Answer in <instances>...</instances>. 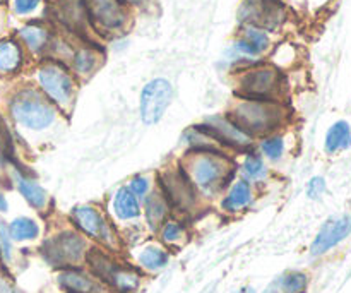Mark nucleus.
Returning a JSON list of instances; mask_svg holds the SVG:
<instances>
[{"instance_id": "f257e3e1", "label": "nucleus", "mask_w": 351, "mask_h": 293, "mask_svg": "<svg viewBox=\"0 0 351 293\" xmlns=\"http://www.w3.org/2000/svg\"><path fill=\"white\" fill-rule=\"evenodd\" d=\"M180 168L199 194H218L230 187L235 177V165L223 151H192L185 153Z\"/></svg>"}, {"instance_id": "f03ea898", "label": "nucleus", "mask_w": 351, "mask_h": 293, "mask_svg": "<svg viewBox=\"0 0 351 293\" xmlns=\"http://www.w3.org/2000/svg\"><path fill=\"white\" fill-rule=\"evenodd\" d=\"M230 119L250 137L276 134L285 126V108L269 99H242L230 110Z\"/></svg>"}, {"instance_id": "7ed1b4c3", "label": "nucleus", "mask_w": 351, "mask_h": 293, "mask_svg": "<svg viewBox=\"0 0 351 293\" xmlns=\"http://www.w3.org/2000/svg\"><path fill=\"white\" fill-rule=\"evenodd\" d=\"M89 271L112 290V293H134L143 283V274L137 268L122 263L113 256V253L93 247L86 256Z\"/></svg>"}, {"instance_id": "20e7f679", "label": "nucleus", "mask_w": 351, "mask_h": 293, "mask_svg": "<svg viewBox=\"0 0 351 293\" xmlns=\"http://www.w3.org/2000/svg\"><path fill=\"white\" fill-rule=\"evenodd\" d=\"M53 103L36 88H23L10 98L9 113L17 126L41 132L57 120Z\"/></svg>"}, {"instance_id": "39448f33", "label": "nucleus", "mask_w": 351, "mask_h": 293, "mask_svg": "<svg viewBox=\"0 0 351 293\" xmlns=\"http://www.w3.org/2000/svg\"><path fill=\"white\" fill-rule=\"evenodd\" d=\"M89 249H91L89 240L75 228H69L48 237L41 244L40 254L48 266L60 271L67 268L84 266Z\"/></svg>"}, {"instance_id": "423d86ee", "label": "nucleus", "mask_w": 351, "mask_h": 293, "mask_svg": "<svg viewBox=\"0 0 351 293\" xmlns=\"http://www.w3.org/2000/svg\"><path fill=\"white\" fill-rule=\"evenodd\" d=\"M71 223L79 233H82L88 240L98 244V247H101V249L113 254L122 250L120 233L96 206H75L71 211Z\"/></svg>"}, {"instance_id": "0eeeda50", "label": "nucleus", "mask_w": 351, "mask_h": 293, "mask_svg": "<svg viewBox=\"0 0 351 293\" xmlns=\"http://www.w3.org/2000/svg\"><path fill=\"white\" fill-rule=\"evenodd\" d=\"M40 91L62 112H69L74 105L75 79L67 65L60 60H45L36 71Z\"/></svg>"}, {"instance_id": "6e6552de", "label": "nucleus", "mask_w": 351, "mask_h": 293, "mask_svg": "<svg viewBox=\"0 0 351 293\" xmlns=\"http://www.w3.org/2000/svg\"><path fill=\"white\" fill-rule=\"evenodd\" d=\"M158 187L163 192L168 206L171 211L178 215H194L199 209L201 199H199L197 189L192 185L187 175L180 168V165L167 167L158 175Z\"/></svg>"}, {"instance_id": "1a4fd4ad", "label": "nucleus", "mask_w": 351, "mask_h": 293, "mask_svg": "<svg viewBox=\"0 0 351 293\" xmlns=\"http://www.w3.org/2000/svg\"><path fill=\"white\" fill-rule=\"evenodd\" d=\"M237 88L243 99L278 102V96L283 89V78H281V72L273 65H259V67H250L243 71L239 75Z\"/></svg>"}, {"instance_id": "9d476101", "label": "nucleus", "mask_w": 351, "mask_h": 293, "mask_svg": "<svg viewBox=\"0 0 351 293\" xmlns=\"http://www.w3.org/2000/svg\"><path fill=\"white\" fill-rule=\"evenodd\" d=\"M89 24L103 34H119L130 24V10L122 0H84Z\"/></svg>"}, {"instance_id": "9b49d317", "label": "nucleus", "mask_w": 351, "mask_h": 293, "mask_svg": "<svg viewBox=\"0 0 351 293\" xmlns=\"http://www.w3.org/2000/svg\"><path fill=\"white\" fill-rule=\"evenodd\" d=\"M202 132L216 141L223 150L250 151L254 150V139L247 132H243L230 117H209L202 124H197Z\"/></svg>"}, {"instance_id": "f8f14e48", "label": "nucleus", "mask_w": 351, "mask_h": 293, "mask_svg": "<svg viewBox=\"0 0 351 293\" xmlns=\"http://www.w3.org/2000/svg\"><path fill=\"white\" fill-rule=\"evenodd\" d=\"M173 99V88L163 78L153 79L141 91L139 110L141 119L146 126H154L163 119L165 112Z\"/></svg>"}, {"instance_id": "ddd939ff", "label": "nucleus", "mask_w": 351, "mask_h": 293, "mask_svg": "<svg viewBox=\"0 0 351 293\" xmlns=\"http://www.w3.org/2000/svg\"><path fill=\"white\" fill-rule=\"evenodd\" d=\"M239 19L243 26H259L274 30L285 19V9L278 0H243L239 10Z\"/></svg>"}, {"instance_id": "4468645a", "label": "nucleus", "mask_w": 351, "mask_h": 293, "mask_svg": "<svg viewBox=\"0 0 351 293\" xmlns=\"http://www.w3.org/2000/svg\"><path fill=\"white\" fill-rule=\"evenodd\" d=\"M351 233V215H343L338 218H329L321 230L317 232L315 239L311 244V256L321 257L335 249L336 246L348 239Z\"/></svg>"}, {"instance_id": "2eb2a0df", "label": "nucleus", "mask_w": 351, "mask_h": 293, "mask_svg": "<svg viewBox=\"0 0 351 293\" xmlns=\"http://www.w3.org/2000/svg\"><path fill=\"white\" fill-rule=\"evenodd\" d=\"M57 283L65 293H112L91 271L82 266L58 271Z\"/></svg>"}, {"instance_id": "dca6fc26", "label": "nucleus", "mask_w": 351, "mask_h": 293, "mask_svg": "<svg viewBox=\"0 0 351 293\" xmlns=\"http://www.w3.org/2000/svg\"><path fill=\"white\" fill-rule=\"evenodd\" d=\"M53 12L69 31L82 34L91 27L84 0H53Z\"/></svg>"}, {"instance_id": "f3484780", "label": "nucleus", "mask_w": 351, "mask_h": 293, "mask_svg": "<svg viewBox=\"0 0 351 293\" xmlns=\"http://www.w3.org/2000/svg\"><path fill=\"white\" fill-rule=\"evenodd\" d=\"M10 180L14 182V187L26 199V202L31 208H34L36 211H45L47 209L48 196L45 189L33 177H29L26 172L21 170L17 165L10 167Z\"/></svg>"}, {"instance_id": "a211bd4d", "label": "nucleus", "mask_w": 351, "mask_h": 293, "mask_svg": "<svg viewBox=\"0 0 351 293\" xmlns=\"http://www.w3.org/2000/svg\"><path fill=\"white\" fill-rule=\"evenodd\" d=\"M271 47L269 34L259 26H243L235 41V50L243 57H261Z\"/></svg>"}, {"instance_id": "6ab92c4d", "label": "nucleus", "mask_w": 351, "mask_h": 293, "mask_svg": "<svg viewBox=\"0 0 351 293\" xmlns=\"http://www.w3.org/2000/svg\"><path fill=\"white\" fill-rule=\"evenodd\" d=\"M144 218H146L147 228L158 232L160 226L170 218V206H168L167 199H165L163 192L160 191V187H156L154 191H151L149 194L144 198Z\"/></svg>"}, {"instance_id": "aec40b11", "label": "nucleus", "mask_w": 351, "mask_h": 293, "mask_svg": "<svg viewBox=\"0 0 351 293\" xmlns=\"http://www.w3.org/2000/svg\"><path fill=\"white\" fill-rule=\"evenodd\" d=\"M254 202V189L252 184L245 178H240V180L233 182L228 189H226V194L221 201V208L226 213H242L247 208H250V204Z\"/></svg>"}, {"instance_id": "412c9836", "label": "nucleus", "mask_w": 351, "mask_h": 293, "mask_svg": "<svg viewBox=\"0 0 351 293\" xmlns=\"http://www.w3.org/2000/svg\"><path fill=\"white\" fill-rule=\"evenodd\" d=\"M19 40L23 41L24 47L34 55H41L47 48L51 47V31L41 23H29L19 30Z\"/></svg>"}, {"instance_id": "4be33fe9", "label": "nucleus", "mask_w": 351, "mask_h": 293, "mask_svg": "<svg viewBox=\"0 0 351 293\" xmlns=\"http://www.w3.org/2000/svg\"><path fill=\"white\" fill-rule=\"evenodd\" d=\"M137 266L144 271V273H158V271L165 270L170 263V253L165 246H158V244H147V246L141 247L139 253L136 256Z\"/></svg>"}, {"instance_id": "5701e85b", "label": "nucleus", "mask_w": 351, "mask_h": 293, "mask_svg": "<svg viewBox=\"0 0 351 293\" xmlns=\"http://www.w3.org/2000/svg\"><path fill=\"white\" fill-rule=\"evenodd\" d=\"M112 208L120 222H134V220L139 218L141 213H143L141 201L129 191V189H127V185L125 187H120L119 191L115 192L112 201Z\"/></svg>"}, {"instance_id": "b1692460", "label": "nucleus", "mask_w": 351, "mask_h": 293, "mask_svg": "<svg viewBox=\"0 0 351 293\" xmlns=\"http://www.w3.org/2000/svg\"><path fill=\"white\" fill-rule=\"evenodd\" d=\"M24 54L19 41L7 38L0 41V72L2 74H14L23 67Z\"/></svg>"}, {"instance_id": "393cba45", "label": "nucleus", "mask_w": 351, "mask_h": 293, "mask_svg": "<svg viewBox=\"0 0 351 293\" xmlns=\"http://www.w3.org/2000/svg\"><path fill=\"white\" fill-rule=\"evenodd\" d=\"M72 69L77 75H89L101 64V54L93 47H79L71 57Z\"/></svg>"}, {"instance_id": "a878e982", "label": "nucleus", "mask_w": 351, "mask_h": 293, "mask_svg": "<svg viewBox=\"0 0 351 293\" xmlns=\"http://www.w3.org/2000/svg\"><path fill=\"white\" fill-rule=\"evenodd\" d=\"M7 228H9L12 242H33L41 235L38 222L29 216H17L12 222L7 223Z\"/></svg>"}, {"instance_id": "bb28decb", "label": "nucleus", "mask_w": 351, "mask_h": 293, "mask_svg": "<svg viewBox=\"0 0 351 293\" xmlns=\"http://www.w3.org/2000/svg\"><path fill=\"white\" fill-rule=\"evenodd\" d=\"M326 151L328 153H338V151L348 150L351 146V127L345 120L332 124L326 134Z\"/></svg>"}, {"instance_id": "cd10ccee", "label": "nucleus", "mask_w": 351, "mask_h": 293, "mask_svg": "<svg viewBox=\"0 0 351 293\" xmlns=\"http://www.w3.org/2000/svg\"><path fill=\"white\" fill-rule=\"evenodd\" d=\"M158 237L165 247H180L187 242V228L180 220L168 218L158 230Z\"/></svg>"}, {"instance_id": "c85d7f7f", "label": "nucleus", "mask_w": 351, "mask_h": 293, "mask_svg": "<svg viewBox=\"0 0 351 293\" xmlns=\"http://www.w3.org/2000/svg\"><path fill=\"white\" fill-rule=\"evenodd\" d=\"M278 293H307L308 277L304 271L290 270L273 281Z\"/></svg>"}, {"instance_id": "c756f323", "label": "nucleus", "mask_w": 351, "mask_h": 293, "mask_svg": "<svg viewBox=\"0 0 351 293\" xmlns=\"http://www.w3.org/2000/svg\"><path fill=\"white\" fill-rule=\"evenodd\" d=\"M242 170L245 174L243 178L249 182H261L267 177L266 161H264V158L256 150L247 151L245 158H243Z\"/></svg>"}, {"instance_id": "7c9ffc66", "label": "nucleus", "mask_w": 351, "mask_h": 293, "mask_svg": "<svg viewBox=\"0 0 351 293\" xmlns=\"http://www.w3.org/2000/svg\"><path fill=\"white\" fill-rule=\"evenodd\" d=\"M261 154L269 161H280L285 154V139L280 134H269L259 144Z\"/></svg>"}, {"instance_id": "2f4dec72", "label": "nucleus", "mask_w": 351, "mask_h": 293, "mask_svg": "<svg viewBox=\"0 0 351 293\" xmlns=\"http://www.w3.org/2000/svg\"><path fill=\"white\" fill-rule=\"evenodd\" d=\"M14 259V242L10 239L9 228L3 220H0V261L3 264H10Z\"/></svg>"}, {"instance_id": "473e14b6", "label": "nucleus", "mask_w": 351, "mask_h": 293, "mask_svg": "<svg viewBox=\"0 0 351 293\" xmlns=\"http://www.w3.org/2000/svg\"><path fill=\"white\" fill-rule=\"evenodd\" d=\"M127 189L141 201V199H144L151 192L149 178L144 177V175H136V177L130 178V182L127 184Z\"/></svg>"}, {"instance_id": "72a5a7b5", "label": "nucleus", "mask_w": 351, "mask_h": 293, "mask_svg": "<svg viewBox=\"0 0 351 293\" xmlns=\"http://www.w3.org/2000/svg\"><path fill=\"white\" fill-rule=\"evenodd\" d=\"M40 2L41 0H14V12L17 16H27L40 5Z\"/></svg>"}, {"instance_id": "f704fd0d", "label": "nucleus", "mask_w": 351, "mask_h": 293, "mask_svg": "<svg viewBox=\"0 0 351 293\" xmlns=\"http://www.w3.org/2000/svg\"><path fill=\"white\" fill-rule=\"evenodd\" d=\"M326 192V180L322 177H314L307 185V196L311 199H319Z\"/></svg>"}, {"instance_id": "c9c22d12", "label": "nucleus", "mask_w": 351, "mask_h": 293, "mask_svg": "<svg viewBox=\"0 0 351 293\" xmlns=\"http://www.w3.org/2000/svg\"><path fill=\"white\" fill-rule=\"evenodd\" d=\"M0 293H19V292H17V288L14 287V283L9 280V278L0 274Z\"/></svg>"}, {"instance_id": "e433bc0d", "label": "nucleus", "mask_w": 351, "mask_h": 293, "mask_svg": "<svg viewBox=\"0 0 351 293\" xmlns=\"http://www.w3.org/2000/svg\"><path fill=\"white\" fill-rule=\"evenodd\" d=\"M7 209H9V202H7L5 192H3L2 185H0V213H7Z\"/></svg>"}, {"instance_id": "4c0bfd02", "label": "nucleus", "mask_w": 351, "mask_h": 293, "mask_svg": "<svg viewBox=\"0 0 351 293\" xmlns=\"http://www.w3.org/2000/svg\"><path fill=\"white\" fill-rule=\"evenodd\" d=\"M123 3H127V5H136V7H143L146 5L149 0H122Z\"/></svg>"}, {"instance_id": "58836bf2", "label": "nucleus", "mask_w": 351, "mask_h": 293, "mask_svg": "<svg viewBox=\"0 0 351 293\" xmlns=\"http://www.w3.org/2000/svg\"><path fill=\"white\" fill-rule=\"evenodd\" d=\"M239 293H256V290H254L252 287H243V288H240Z\"/></svg>"}, {"instance_id": "ea45409f", "label": "nucleus", "mask_w": 351, "mask_h": 293, "mask_svg": "<svg viewBox=\"0 0 351 293\" xmlns=\"http://www.w3.org/2000/svg\"><path fill=\"white\" fill-rule=\"evenodd\" d=\"M264 293H278V290H276V287H274V283L271 285V287H267V290L264 292Z\"/></svg>"}]
</instances>
